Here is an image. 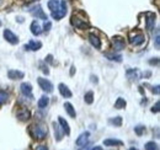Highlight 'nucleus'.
<instances>
[{
  "label": "nucleus",
  "instance_id": "obj_1",
  "mask_svg": "<svg viewBox=\"0 0 160 150\" xmlns=\"http://www.w3.org/2000/svg\"><path fill=\"white\" fill-rule=\"evenodd\" d=\"M28 133H30V135L33 138V139H36V140H43L46 137H47V126L44 124V123H33V124H31L30 127H28Z\"/></svg>",
  "mask_w": 160,
  "mask_h": 150
},
{
  "label": "nucleus",
  "instance_id": "obj_2",
  "mask_svg": "<svg viewBox=\"0 0 160 150\" xmlns=\"http://www.w3.org/2000/svg\"><path fill=\"white\" fill-rule=\"evenodd\" d=\"M70 23L75 27V28H80V30H85L89 27V20L86 19V16L82 12H74L70 18Z\"/></svg>",
  "mask_w": 160,
  "mask_h": 150
},
{
  "label": "nucleus",
  "instance_id": "obj_3",
  "mask_svg": "<svg viewBox=\"0 0 160 150\" xmlns=\"http://www.w3.org/2000/svg\"><path fill=\"white\" fill-rule=\"evenodd\" d=\"M144 41H145V36L142 32L134 31V32L129 33V42L133 46H142L144 43Z\"/></svg>",
  "mask_w": 160,
  "mask_h": 150
},
{
  "label": "nucleus",
  "instance_id": "obj_4",
  "mask_svg": "<svg viewBox=\"0 0 160 150\" xmlns=\"http://www.w3.org/2000/svg\"><path fill=\"white\" fill-rule=\"evenodd\" d=\"M65 14H67V2H65V0H62L59 9L57 11L52 12V18L54 20H60L65 16Z\"/></svg>",
  "mask_w": 160,
  "mask_h": 150
},
{
  "label": "nucleus",
  "instance_id": "obj_5",
  "mask_svg": "<svg viewBox=\"0 0 160 150\" xmlns=\"http://www.w3.org/2000/svg\"><path fill=\"white\" fill-rule=\"evenodd\" d=\"M38 85L41 86V89L43 90V91H46V92H48V94H51L52 91H53V85H52V82L49 81V80H47V79H43V78H38Z\"/></svg>",
  "mask_w": 160,
  "mask_h": 150
},
{
  "label": "nucleus",
  "instance_id": "obj_6",
  "mask_svg": "<svg viewBox=\"0 0 160 150\" xmlns=\"http://www.w3.org/2000/svg\"><path fill=\"white\" fill-rule=\"evenodd\" d=\"M30 12H31V15L32 16H35L36 19H42V20H47V15L43 12V10H42V8H41L40 5H36V6H33V8H31L30 9Z\"/></svg>",
  "mask_w": 160,
  "mask_h": 150
},
{
  "label": "nucleus",
  "instance_id": "obj_7",
  "mask_svg": "<svg viewBox=\"0 0 160 150\" xmlns=\"http://www.w3.org/2000/svg\"><path fill=\"white\" fill-rule=\"evenodd\" d=\"M112 46L116 51H122L126 47V42H124V38L121 37V36H115L112 37Z\"/></svg>",
  "mask_w": 160,
  "mask_h": 150
},
{
  "label": "nucleus",
  "instance_id": "obj_8",
  "mask_svg": "<svg viewBox=\"0 0 160 150\" xmlns=\"http://www.w3.org/2000/svg\"><path fill=\"white\" fill-rule=\"evenodd\" d=\"M4 38H5L9 43H11V44H18V43H19V37H18L15 33H12L10 30H5V31H4Z\"/></svg>",
  "mask_w": 160,
  "mask_h": 150
},
{
  "label": "nucleus",
  "instance_id": "obj_9",
  "mask_svg": "<svg viewBox=\"0 0 160 150\" xmlns=\"http://www.w3.org/2000/svg\"><path fill=\"white\" fill-rule=\"evenodd\" d=\"M145 15H147L145 27H147V30L152 31V30L154 28V26H155V15H154L153 12H147Z\"/></svg>",
  "mask_w": 160,
  "mask_h": 150
},
{
  "label": "nucleus",
  "instance_id": "obj_10",
  "mask_svg": "<svg viewBox=\"0 0 160 150\" xmlns=\"http://www.w3.org/2000/svg\"><path fill=\"white\" fill-rule=\"evenodd\" d=\"M16 117L22 121V122H25V121H28L30 118H31V112L27 110V108H20L18 112H16Z\"/></svg>",
  "mask_w": 160,
  "mask_h": 150
},
{
  "label": "nucleus",
  "instance_id": "obj_11",
  "mask_svg": "<svg viewBox=\"0 0 160 150\" xmlns=\"http://www.w3.org/2000/svg\"><path fill=\"white\" fill-rule=\"evenodd\" d=\"M41 47H42V43L40 41H30L27 44L23 46V48L26 51H38L41 49Z\"/></svg>",
  "mask_w": 160,
  "mask_h": 150
},
{
  "label": "nucleus",
  "instance_id": "obj_12",
  "mask_svg": "<svg viewBox=\"0 0 160 150\" xmlns=\"http://www.w3.org/2000/svg\"><path fill=\"white\" fill-rule=\"evenodd\" d=\"M20 89L22 95H25L26 97H31L32 98V86H31L30 82H22Z\"/></svg>",
  "mask_w": 160,
  "mask_h": 150
},
{
  "label": "nucleus",
  "instance_id": "obj_13",
  "mask_svg": "<svg viewBox=\"0 0 160 150\" xmlns=\"http://www.w3.org/2000/svg\"><path fill=\"white\" fill-rule=\"evenodd\" d=\"M89 42H90V43H91V46H92V47H95L96 49H100L101 48V41H100V38L98 37L96 35L90 33V35H89Z\"/></svg>",
  "mask_w": 160,
  "mask_h": 150
},
{
  "label": "nucleus",
  "instance_id": "obj_14",
  "mask_svg": "<svg viewBox=\"0 0 160 150\" xmlns=\"http://www.w3.org/2000/svg\"><path fill=\"white\" fill-rule=\"evenodd\" d=\"M89 137H90V133H89V132H84L82 134H80L79 138L77 139V145H79V147H84V145L88 143Z\"/></svg>",
  "mask_w": 160,
  "mask_h": 150
},
{
  "label": "nucleus",
  "instance_id": "obj_15",
  "mask_svg": "<svg viewBox=\"0 0 160 150\" xmlns=\"http://www.w3.org/2000/svg\"><path fill=\"white\" fill-rule=\"evenodd\" d=\"M58 89H59V92L63 97H67V98L72 97L73 94H72V91L69 90V88H68L65 84H59V85H58Z\"/></svg>",
  "mask_w": 160,
  "mask_h": 150
},
{
  "label": "nucleus",
  "instance_id": "obj_16",
  "mask_svg": "<svg viewBox=\"0 0 160 150\" xmlns=\"http://www.w3.org/2000/svg\"><path fill=\"white\" fill-rule=\"evenodd\" d=\"M23 73L20 72V70H9V73H8V76H9V79H11V80H20L23 78Z\"/></svg>",
  "mask_w": 160,
  "mask_h": 150
},
{
  "label": "nucleus",
  "instance_id": "obj_17",
  "mask_svg": "<svg viewBox=\"0 0 160 150\" xmlns=\"http://www.w3.org/2000/svg\"><path fill=\"white\" fill-rule=\"evenodd\" d=\"M58 122H59L60 127H62L63 133H64V134H67V135H69V134H70V128H69L68 122H67L63 117H58Z\"/></svg>",
  "mask_w": 160,
  "mask_h": 150
},
{
  "label": "nucleus",
  "instance_id": "obj_18",
  "mask_svg": "<svg viewBox=\"0 0 160 150\" xmlns=\"http://www.w3.org/2000/svg\"><path fill=\"white\" fill-rule=\"evenodd\" d=\"M31 32H32V35H35V36H40L41 33H42L41 26L37 21H33V22L31 23Z\"/></svg>",
  "mask_w": 160,
  "mask_h": 150
},
{
  "label": "nucleus",
  "instance_id": "obj_19",
  "mask_svg": "<svg viewBox=\"0 0 160 150\" xmlns=\"http://www.w3.org/2000/svg\"><path fill=\"white\" fill-rule=\"evenodd\" d=\"M64 108H65V111L68 112V114H69L72 118H75V117H77L75 108L73 107V105H72L70 102H65V103H64Z\"/></svg>",
  "mask_w": 160,
  "mask_h": 150
},
{
  "label": "nucleus",
  "instance_id": "obj_20",
  "mask_svg": "<svg viewBox=\"0 0 160 150\" xmlns=\"http://www.w3.org/2000/svg\"><path fill=\"white\" fill-rule=\"evenodd\" d=\"M103 144L106 147H121V145H123V143L121 140H117V139H106V140H103Z\"/></svg>",
  "mask_w": 160,
  "mask_h": 150
},
{
  "label": "nucleus",
  "instance_id": "obj_21",
  "mask_svg": "<svg viewBox=\"0 0 160 150\" xmlns=\"http://www.w3.org/2000/svg\"><path fill=\"white\" fill-rule=\"evenodd\" d=\"M59 6H60L59 0H49V1H48V8H49V10H51L52 12L57 11V10L59 9Z\"/></svg>",
  "mask_w": 160,
  "mask_h": 150
},
{
  "label": "nucleus",
  "instance_id": "obj_22",
  "mask_svg": "<svg viewBox=\"0 0 160 150\" xmlns=\"http://www.w3.org/2000/svg\"><path fill=\"white\" fill-rule=\"evenodd\" d=\"M53 128H54V135H56V139H57V142H60L62 140V138H63V131H60V127L54 122L53 123Z\"/></svg>",
  "mask_w": 160,
  "mask_h": 150
},
{
  "label": "nucleus",
  "instance_id": "obj_23",
  "mask_svg": "<svg viewBox=\"0 0 160 150\" xmlns=\"http://www.w3.org/2000/svg\"><path fill=\"white\" fill-rule=\"evenodd\" d=\"M49 103V98L46 96V95H43V96H41V98L38 100V107L40 108H44V107H47V105Z\"/></svg>",
  "mask_w": 160,
  "mask_h": 150
},
{
  "label": "nucleus",
  "instance_id": "obj_24",
  "mask_svg": "<svg viewBox=\"0 0 160 150\" xmlns=\"http://www.w3.org/2000/svg\"><path fill=\"white\" fill-rule=\"evenodd\" d=\"M127 76L132 81L133 80H137L138 79V72H137V69H128L127 70Z\"/></svg>",
  "mask_w": 160,
  "mask_h": 150
},
{
  "label": "nucleus",
  "instance_id": "obj_25",
  "mask_svg": "<svg viewBox=\"0 0 160 150\" xmlns=\"http://www.w3.org/2000/svg\"><path fill=\"white\" fill-rule=\"evenodd\" d=\"M105 56L107 59H110V60H112V62H118L121 63L122 62V56L121 54H111V53H105Z\"/></svg>",
  "mask_w": 160,
  "mask_h": 150
},
{
  "label": "nucleus",
  "instance_id": "obj_26",
  "mask_svg": "<svg viewBox=\"0 0 160 150\" xmlns=\"http://www.w3.org/2000/svg\"><path fill=\"white\" fill-rule=\"evenodd\" d=\"M126 105H127L126 100H124V98H122V97H118V98H117V101L115 102V108H117V110L124 108V107H126Z\"/></svg>",
  "mask_w": 160,
  "mask_h": 150
},
{
  "label": "nucleus",
  "instance_id": "obj_27",
  "mask_svg": "<svg viewBox=\"0 0 160 150\" xmlns=\"http://www.w3.org/2000/svg\"><path fill=\"white\" fill-rule=\"evenodd\" d=\"M84 100H85V102H86L88 105H91V103L94 102V92H92V91L86 92L85 96H84Z\"/></svg>",
  "mask_w": 160,
  "mask_h": 150
},
{
  "label": "nucleus",
  "instance_id": "obj_28",
  "mask_svg": "<svg viewBox=\"0 0 160 150\" xmlns=\"http://www.w3.org/2000/svg\"><path fill=\"white\" fill-rule=\"evenodd\" d=\"M9 101V94L6 91L0 90V103H6Z\"/></svg>",
  "mask_w": 160,
  "mask_h": 150
},
{
  "label": "nucleus",
  "instance_id": "obj_29",
  "mask_svg": "<svg viewBox=\"0 0 160 150\" xmlns=\"http://www.w3.org/2000/svg\"><path fill=\"white\" fill-rule=\"evenodd\" d=\"M145 150H159V145L154 142H148L145 144Z\"/></svg>",
  "mask_w": 160,
  "mask_h": 150
},
{
  "label": "nucleus",
  "instance_id": "obj_30",
  "mask_svg": "<svg viewBox=\"0 0 160 150\" xmlns=\"http://www.w3.org/2000/svg\"><path fill=\"white\" fill-rule=\"evenodd\" d=\"M110 123L116 126V127H121L122 126V117H115V118H111L110 119Z\"/></svg>",
  "mask_w": 160,
  "mask_h": 150
},
{
  "label": "nucleus",
  "instance_id": "obj_31",
  "mask_svg": "<svg viewBox=\"0 0 160 150\" xmlns=\"http://www.w3.org/2000/svg\"><path fill=\"white\" fill-rule=\"evenodd\" d=\"M134 132H136L137 135H142V134H144L145 128L143 126H137V127H134Z\"/></svg>",
  "mask_w": 160,
  "mask_h": 150
},
{
  "label": "nucleus",
  "instance_id": "obj_32",
  "mask_svg": "<svg viewBox=\"0 0 160 150\" xmlns=\"http://www.w3.org/2000/svg\"><path fill=\"white\" fill-rule=\"evenodd\" d=\"M40 68H41V70L46 75H48L49 74V70H48V68H47V65H44V62H41L40 63Z\"/></svg>",
  "mask_w": 160,
  "mask_h": 150
},
{
  "label": "nucleus",
  "instance_id": "obj_33",
  "mask_svg": "<svg viewBox=\"0 0 160 150\" xmlns=\"http://www.w3.org/2000/svg\"><path fill=\"white\" fill-rule=\"evenodd\" d=\"M149 64L150 65H158L159 64V58H152L149 60Z\"/></svg>",
  "mask_w": 160,
  "mask_h": 150
},
{
  "label": "nucleus",
  "instance_id": "obj_34",
  "mask_svg": "<svg viewBox=\"0 0 160 150\" xmlns=\"http://www.w3.org/2000/svg\"><path fill=\"white\" fill-rule=\"evenodd\" d=\"M51 27H52V23H51L49 21H47V22L44 23V27H43V30H44L46 32H48V31L51 30Z\"/></svg>",
  "mask_w": 160,
  "mask_h": 150
},
{
  "label": "nucleus",
  "instance_id": "obj_35",
  "mask_svg": "<svg viewBox=\"0 0 160 150\" xmlns=\"http://www.w3.org/2000/svg\"><path fill=\"white\" fill-rule=\"evenodd\" d=\"M159 106H160V103H159V101L155 103V106H153V108H152V112L153 113H158L159 112Z\"/></svg>",
  "mask_w": 160,
  "mask_h": 150
},
{
  "label": "nucleus",
  "instance_id": "obj_36",
  "mask_svg": "<svg viewBox=\"0 0 160 150\" xmlns=\"http://www.w3.org/2000/svg\"><path fill=\"white\" fill-rule=\"evenodd\" d=\"M155 46L157 48L160 47V41H159V31H157V37H155Z\"/></svg>",
  "mask_w": 160,
  "mask_h": 150
},
{
  "label": "nucleus",
  "instance_id": "obj_37",
  "mask_svg": "<svg viewBox=\"0 0 160 150\" xmlns=\"http://www.w3.org/2000/svg\"><path fill=\"white\" fill-rule=\"evenodd\" d=\"M46 62H48V63L53 64V56H52V54H48L47 58H46Z\"/></svg>",
  "mask_w": 160,
  "mask_h": 150
},
{
  "label": "nucleus",
  "instance_id": "obj_38",
  "mask_svg": "<svg viewBox=\"0 0 160 150\" xmlns=\"http://www.w3.org/2000/svg\"><path fill=\"white\" fill-rule=\"evenodd\" d=\"M152 91H153V94H155V95H159V85H157V86H155V88H153V90H152Z\"/></svg>",
  "mask_w": 160,
  "mask_h": 150
},
{
  "label": "nucleus",
  "instance_id": "obj_39",
  "mask_svg": "<svg viewBox=\"0 0 160 150\" xmlns=\"http://www.w3.org/2000/svg\"><path fill=\"white\" fill-rule=\"evenodd\" d=\"M91 81H92V82H95V84H98V82H99V80H98V76H95V75H91Z\"/></svg>",
  "mask_w": 160,
  "mask_h": 150
},
{
  "label": "nucleus",
  "instance_id": "obj_40",
  "mask_svg": "<svg viewBox=\"0 0 160 150\" xmlns=\"http://www.w3.org/2000/svg\"><path fill=\"white\" fill-rule=\"evenodd\" d=\"M35 150H48L47 147H44V145H40V147H37Z\"/></svg>",
  "mask_w": 160,
  "mask_h": 150
},
{
  "label": "nucleus",
  "instance_id": "obj_41",
  "mask_svg": "<svg viewBox=\"0 0 160 150\" xmlns=\"http://www.w3.org/2000/svg\"><path fill=\"white\" fill-rule=\"evenodd\" d=\"M74 72H75V67H72V70H70V75H74Z\"/></svg>",
  "mask_w": 160,
  "mask_h": 150
},
{
  "label": "nucleus",
  "instance_id": "obj_42",
  "mask_svg": "<svg viewBox=\"0 0 160 150\" xmlns=\"http://www.w3.org/2000/svg\"><path fill=\"white\" fill-rule=\"evenodd\" d=\"M91 150H102V148L101 147H95V148H92Z\"/></svg>",
  "mask_w": 160,
  "mask_h": 150
},
{
  "label": "nucleus",
  "instance_id": "obj_43",
  "mask_svg": "<svg viewBox=\"0 0 160 150\" xmlns=\"http://www.w3.org/2000/svg\"><path fill=\"white\" fill-rule=\"evenodd\" d=\"M129 150H138V149H136V148H131Z\"/></svg>",
  "mask_w": 160,
  "mask_h": 150
},
{
  "label": "nucleus",
  "instance_id": "obj_44",
  "mask_svg": "<svg viewBox=\"0 0 160 150\" xmlns=\"http://www.w3.org/2000/svg\"><path fill=\"white\" fill-rule=\"evenodd\" d=\"M28 1H37V0H28Z\"/></svg>",
  "mask_w": 160,
  "mask_h": 150
},
{
  "label": "nucleus",
  "instance_id": "obj_45",
  "mask_svg": "<svg viewBox=\"0 0 160 150\" xmlns=\"http://www.w3.org/2000/svg\"><path fill=\"white\" fill-rule=\"evenodd\" d=\"M2 1H4V0H0V4H1V2H2Z\"/></svg>",
  "mask_w": 160,
  "mask_h": 150
},
{
  "label": "nucleus",
  "instance_id": "obj_46",
  "mask_svg": "<svg viewBox=\"0 0 160 150\" xmlns=\"http://www.w3.org/2000/svg\"><path fill=\"white\" fill-rule=\"evenodd\" d=\"M0 26H1V21H0Z\"/></svg>",
  "mask_w": 160,
  "mask_h": 150
}]
</instances>
